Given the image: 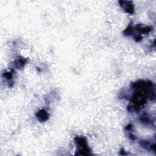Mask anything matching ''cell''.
<instances>
[{"mask_svg":"<svg viewBox=\"0 0 156 156\" xmlns=\"http://www.w3.org/2000/svg\"><path fill=\"white\" fill-rule=\"evenodd\" d=\"M135 29L137 30L140 34H148L152 30V27L151 26H143L141 24H138L136 26Z\"/></svg>","mask_w":156,"mask_h":156,"instance_id":"5b68a950","label":"cell"},{"mask_svg":"<svg viewBox=\"0 0 156 156\" xmlns=\"http://www.w3.org/2000/svg\"><path fill=\"white\" fill-rule=\"evenodd\" d=\"M74 141L76 144L78 150H77V154L76 155H90V149H89L86 138L84 136H77L74 138Z\"/></svg>","mask_w":156,"mask_h":156,"instance_id":"6da1fadb","label":"cell"},{"mask_svg":"<svg viewBox=\"0 0 156 156\" xmlns=\"http://www.w3.org/2000/svg\"><path fill=\"white\" fill-rule=\"evenodd\" d=\"M36 117L39 121L42 122L48 120L49 118V115L45 110L41 109L37 113Z\"/></svg>","mask_w":156,"mask_h":156,"instance_id":"3957f363","label":"cell"},{"mask_svg":"<svg viewBox=\"0 0 156 156\" xmlns=\"http://www.w3.org/2000/svg\"><path fill=\"white\" fill-rule=\"evenodd\" d=\"M27 63V59L23 57H18L14 61V66L17 69H22Z\"/></svg>","mask_w":156,"mask_h":156,"instance_id":"277c9868","label":"cell"},{"mask_svg":"<svg viewBox=\"0 0 156 156\" xmlns=\"http://www.w3.org/2000/svg\"><path fill=\"white\" fill-rule=\"evenodd\" d=\"M132 129V124H128V125L126 127V130H127V131L130 130Z\"/></svg>","mask_w":156,"mask_h":156,"instance_id":"ba28073f","label":"cell"},{"mask_svg":"<svg viewBox=\"0 0 156 156\" xmlns=\"http://www.w3.org/2000/svg\"><path fill=\"white\" fill-rule=\"evenodd\" d=\"M2 76H3V77L5 78L7 80H9V81H10V80H12V78H13L12 73L10 71L5 72L4 73H3Z\"/></svg>","mask_w":156,"mask_h":156,"instance_id":"52a82bcc","label":"cell"},{"mask_svg":"<svg viewBox=\"0 0 156 156\" xmlns=\"http://www.w3.org/2000/svg\"><path fill=\"white\" fill-rule=\"evenodd\" d=\"M133 27L132 26H131L130 24H129L127 28L123 31V34L125 36H130L132 35L133 33Z\"/></svg>","mask_w":156,"mask_h":156,"instance_id":"8992f818","label":"cell"},{"mask_svg":"<svg viewBox=\"0 0 156 156\" xmlns=\"http://www.w3.org/2000/svg\"><path fill=\"white\" fill-rule=\"evenodd\" d=\"M118 3L121 7L127 13L132 15L134 13L135 7L131 1H119Z\"/></svg>","mask_w":156,"mask_h":156,"instance_id":"7a4b0ae2","label":"cell"}]
</instances>
